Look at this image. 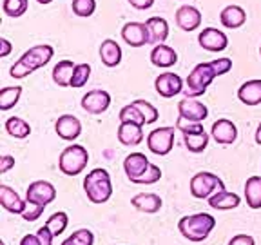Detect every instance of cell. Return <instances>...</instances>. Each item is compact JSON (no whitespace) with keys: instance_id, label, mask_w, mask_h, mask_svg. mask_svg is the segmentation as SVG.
I'll list each match as a JSON object with an SVG mask.
<instances>
[{"instance_id":"6da1fadb","label":"cell","mask_w":261,"mask_h":245,"mask_svg":"<svg viewBox=\"0 0 261 245\" xmlns=\"http://www.w3.org/2000/svg\"><path fill=\"white\" fill-rule=\"evenodd\" d=\"M55 55V49L53 45L49 44H38V45H33L31 49H28L18 62L11 65V69H9V75L13 78H25L29 77L31 73H35L37 69L47 65L51 62Z\"/></svg>"},{"instance_id":"7a4b0ae2","label":"cell","mask_w":261,"mask_h":245,"mask_svg":"<svg viewBox=\"0 0 261 245\" xmlns=\"http://www.w3.org/2000/svg\"><path fill=\"white\" fill-rule=\"evenodd\" d=\"M214 227H216V218L208 212H196L191 216H184L178 222V231L181 233V236L194 243L207 240Z\"/></svg>"},{"instance_id":"3957f363","label":"cell","mask_w":261,"mask_h":245,"mask_svg":"<svg viewBox=\"0 0 261 245\" xmlns=\"http://www.w3.org/2000/svg\"><path fill=\"white\" fill-rule=\"evenodd\" d=\"M84 191L91 204H106L113 196V184H111V175L106 169H93L89 175L84 178Z\"/></svg>"},{"instance_id":"277c9868","label":"cell","mask_w":261,"mask_h":245,"mask_svg":"<svg viewBox=\"0 0 261 245\" xmlns=\"http://www.w3.org/2000/svg\"><path fill=\"white\" fill-rule=\"evenodd\" d=\"M216 78V73L212 69L211 62H203L198 64L194 69L189 73L187 80H185V96L189 98H198L207 91V87L212 84V80Z\"/></svg>"},{"instance_id":"5b68a950","label":"cell","mask_w":261,"mask_h":245,"mask_svg":"<svg viewBox=\"0 0 261 245\" xmlns=\"http://www.w3.org/2000/svg\"><path fill=\"white\" fill-rule=\"evenodd\" d=\"M89 153L84 145H67L60 153L58 158V169L65 176H76L87 167Z\"/></svg>"},{"instance_id":"8992f818","label":"cell","mask_w":261,"mask_h":245,"mask_svg":"<svg viewBox=\"0 0 261 245\" xmlns=\"http://www.w3.org/2000/svg\"><path fill=\"white\" fill-rule=\"evenodd\" d=\"M218 191H225V184L220 176L212 175V173H198L191 178V194L198 200L203 198H211L212 194H216Z\"/></svg>"},{"instance_id":"52a82bcc","label":"cell","mask_w":261,"mask_h":245,"mask_svg":"<svg viewBox=\"0 0 261 245\" xmlns=\"http://www.w3.org/2000/svg\"><path fill=\"white\" fill-rule=\"evenodd\" d=\"M174 127H158L152 129L147 136V147L149 151L158 156H165L174 147Z\"/></svg>"},{"instance_id":"ba28073f","label":"cell","mask_w":261,"mask_h":245,"mask_svg":"<svg viewBox=\"0 0 261 245\" xmlns=\"http://www.w3.org/2000/svg\"><path fill=\"white\" fill-rule=\"evenodd\" d=\"M55 198H57V189L47 180H37V182L29 184V187L25 189V202L28 204L47 207Z\"/></svg>"},{"instance_id":"9c48e42d","label":"cell","mask_w":261,"mask_h":245,"mask_svg":"<svg viewBox=\"0 0 261 245\" xmlns=\"http://www.w3.org/2000/svg\"><path fill=\"white\" fill-rule=\"evenodd\" d=\"M154 89L160 96L163 98H172L176 94H179L181 91L185 89L184 86V80L181 77L176 73H162L156 77L154 80Z\"/></svg>"},{"instance_id":"30bf717a","label":"cell","mask_w":261,"mask_h":245,"mask_svg":"<svg viewBox=\"0 0 261 245\" xmlns=\"http://www.w3.org/2000/svg\"><path fill=\"white\" fill-rule=\"evenodd\" d=\"M198 42L205 51H211V53H220L225 51L228 45V38L221 29L216 28H205L203 31L198 35Z\"/></svg>"},{"instance_id":"8fae6325","label":"cell","mask_w":261,"mask_h":245,"mask_svg":"<svg viewBox=\"0 0 261 245\" xmlns=\"http://www.w3.org/2000/svg\"><path fill=\"white\" fill-rule=\"evenodd\" d=\"M111 94L103 89H93L82 96V109L89 114H102L109 109Z\"/></svg>"},{"instance_id":"7c38bea8","label":"cell","mask_w":261,"mask_h":245,"mask_svg":"<svg viewBox=\"0 0 261 245\" xmlns=\"http://www.w3.org/2000/svg\"><path fill=\"white\" fill-rule=\"evenodd\" d=\"M122 38L130 47H142L149 44V29L143 22H127L122 28Z\"/></svg>"},{"instance_id":"4fadbf2b","label":"cell","mask_w":261,"mask_h":245,"mask_svg":"<svg viewBox=\"0 0 261 245\" xmlns=\"http://www.w3.org/2000/svg\"><path fill=\"white\" fill-rule=\"evenodd\" d=\"M178 113L181 118L191 120V122H203L208 116L207 106L198 102L196 98H189V96H185L181 102H178Z\"/></svg>"},{"instance_id":"5bb4252c","label":"cell","mask_w":261,"mask_h":245,"mask_svg":"<svg viewBox=\"0 0 261 245\" xmlns=\"http://www.w3.org/2000/svg\"><path fill=\"white\" fill-rule=\"evenodd\" d=\"M55 131L65 142H74L82 135V124L73 114H62L60 118L55 122Z\"/></svg>"},{"instance_id":"9a60e30c","label":"cell","mask_w":261,"mask_h":245,"mask_svg":"<svg viewBox=\"0 0 261 245\" xmlns=\"http://www.w3.org/2000/svg\"><path fill=\"white\" fill-rule=\"evenodd\" d=\"M211 135L220 145H230V143H234L238 138V127H236V124L230 122V120L220 118L212 124Z\"/></svg>"},{"instance_id":"2e32d148","label":"cell","mask_w":261,"mask_h":245,"mask_svg":"<svg viewBox=\"0 0 261 245\" xmlns=\"http://www.w3.org/2000/svg\"><path fill=\"white\" fill-rule=\"evenodd\" d=\"M176 24H178L179 29L191 33L194 29H198L201 26V13L198 8L194 6H181L176 11Z\"/></svg>"},{"instance_id":"e0dca14e","label":"cell","mask_w":261,"mask_h":245,"mask_svg":"<svg viewBox=\"0 0 261 245\" xmlns=\"http://www.w3.org/2000/svg\"><path fill=\"white\" fill-rule=\"evenodd\" d=\"M149 165H151V162H149V158H147L143 153H130V155L125 156V160H123V171H125L127 178H129L133 184L145 173V169L149 167Z\"/></svg>"},{"instance_id":"ac0fdd59","label":"cell","mask_w":261,"mask_h":245,"mask_svg":"<svg viewBox=\"0 0 261 245\" xmlns=\"http://www.w3.org/2000/svg\"><path fill=\"white\" fill-rule=\"evenodd\" d=\"M0 205L13 214H22L28 209V202L22 200L18 192L9 185H0Z\"/></svg>"},{"instance_id":"d6986e66","label":"cell","mask_w":261,"mask_h":245,"mask_svg":"<svg viewBox=\"0 0 261 245\" xmlns=\"http://www.w3.org/2000/svg\"><path fill=\"white\" fill-rule=\"evenodd\" d=\"M116 136H118V142L122 145H129V147L140 145L143 142V126L130 124V122H120Z\"/></svg>"},{"instance_id":"ffe728a7","label":"cell","mask_w":261,"mask_h":245,"mask_svg":"<svg viewBox=\"0 0 261 245\" xmlns=\"http://www.w3.org/2000/svg\"><path fill=\"white\" fill-rule=\"evenodd\" d=\"M145 26L149 29V44L152 45L165 44V40L169 38V24L163 16H151V18H147Z\"/></svg>"},{"instance_id":"44dd1931","label":"cell","mask_w":261,"mask_h":245,"mask_svg":"<svg viewBox=\"0 0 261 245\" xmlns=\"http://www.w3.org/2000/svg\"><path fill=\"white\" fill-rule=\"evenodd\" d=\"M130 205L138 209V211L145 212V214H154V212H158L162 209L163 202L154 192H140V194L130 198Z\"/></svg>"},{"instance_id":"7402d4cb","label":"cell","mask_w":261,"mask_h":245,"mask_svg":"<svg viewBox=\"0 0 261 245\" xmlns=\"http://www.w3.org/2000/svg\"><path fill=\"white\" fill-rule=\"evenodd\" d=\"M151 62L156 67L169 69V67H172V65L178 62V53H176L171 45L158 44V45H154L151 51Z\"/></svg>"},{"instance_id":"603a6c76","label":"cell","mask_w":261,"mask_h":245,"mask_svg":"<svg viewBox=\"0 0 261 245\" xmlns=\"http://www.w3.org/2000/svg\"><path fill=\"white\" fill-rule=\"evenodd\" d=\"M238 98H240V102H243L245 106H259L261 104V80L259 78L247 80L245 84H241V87L238 89Z\"/></svg>"},{"instance_id":"cb8c5ba5","label":"cell","mask_w":261,"mask_h":245,"mask_svg":"<svg viewBox=\"0 0 261 245\" xmlns=\"http://www.w3.org/2000/svg\"><path fill=\"white\" fill-rule=\"evenodd\" d=\"M220 20L227 29H238L247 22V13L241 6H227L220 13Z\"/></svg>"},{"instance_id":"d4e9b609","label":"cell","mask_w":261,"mask_h":245,"mask_svg":"<svg viewBox=\"0 0 261 245\" xmlns=\"http://www.w3.org/2000/svg\"><path fill=\"white\" fill-rule=\"evenodd\" d=\"M100 58L107 67H116L122 62V47L113 38H106L100 45Z\"/></svg>"},{"instance_id":"484cf974","label":"cell","mask_w":261,"mask_h":245,"mask_svg":"<svg viewBox=\"0 0 261 245\" xmlns=\"http://www.w3.org/2000/svg\"><path fill=\"white\" fill-rule=\"evenodd\" d=\"M241 204V198L236 192H228L225 191H218L216 194H212L208 198V205L216 211H228V209H236Z\"/></svg>"},{"instance_id":"4316f807","label":"cell","mask_w":261,"mask_h":245,"mask_svg":"<svg viewBox=\"0 0 261 245\" xmlns=\"http://www.w3.org/2000/svg\"><path fill=\"white\" fill-rule=\"evenodd\" d=\"M74 67H76V64H73L71 60H60L53 67V82L58 87H71Z\"/></svg>"},{"instance_id":"83f0119b","label":"cell","mask_w":261,"mask_h":245,"mask_svg":"<svg viewBox=\"0 0 261 245\" xmlns=\"http://www.w3.org/2000/svg\"><path fill=\"white\" fill-rule=\"evenodd\" d=\"M245 200L250 209H261V176H250L245 182Z\"/></svg>"},{"instance_id":"f1b7e54d","label":"cell","mask_w":261,"mask_h":245,"mask_svg":"<svg viewBox=\"0 0 261 245\" xmlns=\"http://www.w3.org/2000/svg\"><path fill=\"white\" fill-rule=\"evenodd\" d=\"M6 131H8V135L13 136V138L22 140L31 135V126L24 118H20V116H11V118L6 120Z\"/></svg>"},{"instance_id":"f546056e","label":"cell","mask_w":261,"mask_h":245,"mask_svg":"<svg viewBox=\"0 0 261 245\" xmlns=\"http://www.w3.org/2000/svg\"><path fill=\"white\" fill-rule=\"evenodd\" d=\"M22 96V87L13 86V87H4L0 89V111H9L18 104Z\"/></svg>"},{"instance_id":"4dcf8cb0","label":"cell","mask_w":261,"mask_h":245,"mask_svg":"<svg viewBox=\"0 0 261 245\" xmlns=\"http://www.w3.org/2000/svg\"><path fill=\"white\" fill-rule=\"evenodd\" d=\"M211 136L201 131V133H192V135H184V143L191 153H203L208 145Z\"/></svg>"},{"instance_id":"1f68e13d","label":"cell","mask_w":261,"mask_h":245,"mask_svg":"<svg viewBox=\"0 0 261 245\" xmlns=\"http://www.w3.org/2000/svg\"><path fill=\"white\" fill-rule=\"evenodd\" d=\"M44 225L53 233V236L57 238L67 229V225H69V216H67V212L58 211V212H55V214H51V218H47V222H45Z\"/></svg>"},{"instance_id":"d6a6232c","label":"cell","mask_w":261,"mask_h":245,"mask_svg":"<svg viewBox=\"0 0 261 245\" xmlns=\"http://www.w3.org/2000/svg\"><path fill=\"white\" fill-rule=\"evenodd\" d=\"M118 118H120V122H130V124H138V126H147L143 114L140 113V109L133 102H130L129 106L122 107Z\"/></svg>"},{"instance_id":"836d02e7","label":"cell","mask_w":261,"mask_h":245,"mask_svg":"<svg viewBox=\"0 0 261 245\" xmlns=\"http://www.w3.org/2000/svg\"><path fill=\"white\" fill-rule=\"evenodd\" d=\"M28 0H4L2 11H4V15L11 16V18H18V16H22L28 11Z\"/></svg>"},{"instance_id":"e575fe53","label":"cell","mask_w":261,"mask_h":245,"mask_svg":"<svg viewBox=\"0 0 261 245\" xmlns=\"http://www.w3.org/2000/svg\"><path fill=\"white\" fill-rule=\"evenodd\" d=\"M62 245H94V234L89 229H78L67 240L62 241Z\"/></svg>"},{"instance_id":"d590c367","label":"cell","mask_w":261,"mask_h":245,"mask_svg":"<svg viewBox=\"0 0 261 245\" xmlns=\"http://www.w3.org/2000/svg\"><path fill=\"white\" fill-rule=\"evenodd\" d=\"M71 8H73V13L76 16L87 18L96 11V0H73Z\"/></svg>"},{"instance_id":"8d00e7d4","label":"cell","mask_w":261,"mask_h":245,"mask_svg":"<svg viewBox=\"0 0 261 245\" xmlns=\"http://www.w3.org/2000/svg\"><path fill=\"white\" fill-rule=\"evenodd\" d=\"M89 78H91V65L89 64H76L73 80H71V87H84Z\"/></svg>"},{"instance_id":"74e56055","label":"cell","mask_w":261,"mask_h":245,"mask_svg":"<svg viewBox=\"0 0 261 245\" xmlns=\"http://www.w3.org/2000/svg\"><path fill=\"white\" fill-rule=\"evenodd\" d=\"M133 104H135V106L140 109V113L143 114V118H145L147 126H149V124H154L156 120H158V116H160L158 109H156L151 102H145V100H135Z\"/></svg>"},{"instance_id":"f35d334b","label":"cell","mask_w":261,"mask_h":245,"mask_svg":"<svg viewBox=\"0 0 261 245\" xmlns=\"http://www.w3.org/2000/svg\"><path fill=\"white\" fill-rule=\"evenodd\" d=\"M162 178V169L156 165V163H151L149 167L145 169V173H143L142 176H140L138 180H136L135 184H140V185H152L156 184L158 180Z\"/></svg>"},{"instance_id":"ab89813d","label":"cell","mask_w":261,"mask_h":245,"mask_svg":"<svg viewBox=\"0 0 261 245\" xmlns=\"http://www.w3.org/2000/svg\"><path fill=\"white\" fill-rule=\"evenodd\" d=\"M176 129L181 131L184 135H192V133H201V131H205L201 122H191V120H185V118H181V116H178V120H176Z\"/></svg>"},{"instance_id":"60d3db41","label":"cell","mask_w":261,"mask_h":245,"mask_svg":"<svg viewBox=\"0 0 261 245\" xmlns=\"http://www.w3.org/2000/svg\"><path fill=\"white\" fill-rule=\"evenodd\" d=\"M212 69L216 73V77H221V75L228 73V71L232 69V60L230 58H216V60L211 62Z\"/></svg>"},{"instance_id":"b9f144b4","label":"cell","mask_w":261,"mask_h":245,"mask_svg":"<svg viewBox=\"0 0 261 245\" xmlns=\"http://www.w3.org/2000/svg\"><path fill=\"white\" fill-rule=\"evenodd\" d=\"M44 205H35V204H28V209L22 212L20 216L24 218L25 222H35L40 218V214L44 212Z\"/></svg>"},{"instance_id":"7bdbcfd3","label":"cell","mask_w":261,"mask_h":245,"mask_svg":"<svg viewBox=\"0 0 261 245\" xmlns=\"http://www.w3.org/2000/svg\"><path fill=\"white\" fill-rule=\"evenodd\" d=\"M228 245H256V241L249 234H236L232 240L228 241Z\"/></svg>"},{"instance_id":"ee69618b","label":"cell","mask_w":261,"mask_h":245,"mask_svg":"<svg viewBox=\"0 0 261 245\" xmlns=\"http://www.w3.org/2000/svg\"><path fill=\"white\" fill-rule=\"evenodd\" d=\"M37 234L40 236V241H42V245H53V240H55V236H53V233L49 231L47 227H40L37 231Z\"/></svg>"},{"instance_id":"f6af8a7d","label":"cell","mask_w":261,"mask_h":245,"mask_svg":"<svg viewBox=\"0 0 261 245\" xmlns=\"http://www.w3.org/2000/svg\"><path fill=\"white\" fill-rule=\"evenodd\" d=\"M11 167H15V158H13L11 155H4L0 158V173L6 175Z\"/></svg>"},{"instance_id":"bcb514c9","label":"cell","mask_w":261,"mask_h":245,"mask_svg":"<svg viewBox=\"0 0 261 245\" xmlns=\"http://www.w3.org/2000/svg\"><path fill=\"white\" fill-rule=\"evenodd\" d=\"M130 6L135 9H149V8H152L154 6V0H127Z\"/></svg>"},{"instance_id":"7dc6e473","label":"cell","mask_w":261,"mask_h":245,"mask_svg":"<svg viewBox=\"0 0 261 245\" xmlns=\"http://www.w3.org/2000/svg\"><path fill=\"white\" fill-rule=\"evenodd\" d=\"M11 42L8 40V38H0V58H6L9 53H11Z\"/></svg>"},{"instance_id":"c3c4849f","label":"cell","mask_w":261,"mask_h":245,"mask_svg":"<svg viewBox=\"0 0 261 245\" xmlns=\"http://www.w3.org/2000/svg\"><path fill=\"white\" fill-rule=\"evenodd\" d=\"M20 245H42V241L38 234H25L20 240Z\"/></svg>"},{"instance_id":"681fc988","label":"cell","mask_w":261,"mask_h":245,"mask_svg":"<svg viewBox=\"0 0 261 245\" xmlns=\"http://www.w3.org/2000/svg\"><path fill=\"white\" fill-rule=\"evenodd\" d=\"M254 138H256V143H257V145H261V122H259V126H257L256 136H254Z\"/></svg>"},{"instance_id":"f907efd6","label":"cell","mask_w":261,"mask_h":245,"mask_svg":"<svg viewBox=\"0 0 261 245\" xmlns=\"http://www.w3.org/2000/svg\"><path fill=\"white\" fill-rule=\"evenodd\" d=\"M38 4H42V6H47V4H51V2H53V0H37Z\"/></svg>"},{"instance_id":"816d5d0a","label":"cell","mask_w":261,"mask_h":245,"mask_svg":"<svg viewBox=\"0 0 261 245\" xmlns=\"http://www.w3.org/2000/svg\"><path fill=\"white\" fill-rule=\"evenodd\" d=\"M0 245H6V243H4V241H0Z\"/></svg>"},{"instance_id":"f5cc1de1","label":"cell","mask_w":261,"mask_h":245,"mask_svg":"<svg viewBox=\"0 0 261 245\" xmlns=\"http://www.w3.org/2000/svg\"><path fill=\"white\" fill-rule=\"evenodd\" d=\"M259 55H261V45H259Z\"/></svg>"}]
</instances>
